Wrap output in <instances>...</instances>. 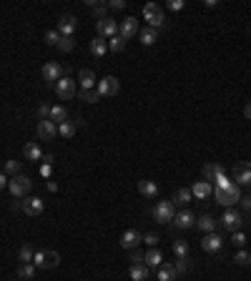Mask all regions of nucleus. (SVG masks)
Listing matches in <instances>:
<instances>
[{"label":"nucleus","mask_w":251,"mask_h":281,"mask_svg":"<svg viewBox=\"0 0 251 281\" xmlns=\"http://www.w3.org/2000/svg\"><path fill=\"white\" fill-rule=\"evenodd\" d=\"M143 18H146V25L153 28V30L166 25V15H163V8L158 3H146L143 5Z\"/></svg>","instance_id":"nucleus-1"},{"label":"nucleus","mask_w":251,"mask_h":281,"mask_svg":"<svg viewBox=\"0 0 251 281\" xmlns=\"http://www.w3.org/2000/svg\"><path fill=\"white\" fill-rule=\"evenodd\" d=\"M151 214H153V219H156L158 224L166 226V224H171V221H174V216H176V206L171 204V201H158Z\"/></svg>","instance_id":"nucleus-2"},{"label":"nucleus","mask_w":251,"mask_h":281,"mask_svg":"<svg viewBox=\"0 0 251 281\" xmlns=\"http://www.w3.org/2000/svg\"><path fill=\"white\" fill-rule=\"evenodd\" d=\"M8 188H10L13 196L23 198V196H30V191H33V181H30L28 176L18 173V176H13V178L8 181Z\"/></svg>","instance_id":"nucleus-3"},{"label":"nucleus","mask_w":251,"mask_h":281,"mask_svg":"<svg viewBox=\"0 0 251 281\" xmlns=\"http://www.w3.org/2000/svg\"><path fill=\"white\" fill-rule=\"evenodd\" d=\"M219 224H221L229 233H236V231H241V226H244V214H241V211H234V209H226L224 216L219 219Z\"/></svg>","instance_id":"nucleus-4"},{"label":"nucleus","mask_w":251,"mask_h":281,"mask_svg":"<svg viewBox=\"0 0 251 281\" xmlns=\"http://www.w3.org/2000/svg\"><path fill=\"white\" fill-rule=\"evenodd\" d=\"M216 201H219L224 209L234 206L236 201H241V191H239V186L231 183V186H226V188H216Z\"/></svg>","instance_id":"nucleus-5"},{"label":"nucleus","mask_w":251,"mask_h":281,"mask_svg":"<svg viewBox=\"0 0 251 281\" xmlns=\"http://www.w3.org/2000/svg\"><path fill=\"white\" fill-rule=\"evenodd\" d=\"M96 91H98L101 98H103V96H118L121 83H118V78H116V75H106V78H101L98 83H96Z\"/></svg>","instance_id":"nucleus-6"},{"label":"nucleus","mask_w":251,"mask_h":281,"mask_svg":"<svg viewBox=\"0 0 251 281\" xmlns=\"http://www.w3.org/2000/svg\"><path fill=\"white\" fill-rule=\"evenodd\" d=\"M221 246H224V236H219L216 231H214V233H206L203 241H201V249H203L206 254H219Z\"/></svg>","instance_id":"nucleus-7"},{"label":"nucleus","mask_w":251,"mask_h":281,"mask_svg":"<svg viewBox=\"0 0 251 281\" xmlns=\"http://www.w3.org/2000/svg\"><path fill=\"white\" fill-rule=\"evenodd\" d=\"M56 96L61 98V101H70L73 96H75V80H70V78H61L58 83H56Z\"/></svg>","instance_id":"nucleus-8"},{"label":"nucleus","mask_w":251,"mask_h":281,"mask_svg":"<svg viewBox=\"0 0 251 281\" xmlns=\"http://www.w3.org/2000/svg\"><path fill=\"white\" fill-rule=\"evenodd\" d=\"M40 73H43V78H46V83H58V80L65 75V68L61 65V63H46L43 65V70H40Z\"/></svg>","instance_id":"nucleus-9"},{"label":"nucleus","mask_w":251,"mask_h":281,"mask_svg":"<svg viewBox=\"0 0 251 281\" xmlns=\"http://www.w3.org/2000/svg\"><path fill=\"white\" fill-rule=\"evenodd\" d=\"M75 28H78V20H75V15H61L58 18V33H61V38H73V33H75Z\"/></svg>","instance_id":"nucleus-10"},{"label":"nucleus","mask_w":251,"mask_h":281,"mask_svg":"<svg viewBox=\"0 0 251 281\" xmlns=\"http://www.w3.org/2000/svg\"><path fill=\"white\" fill-rule=\"evenodd\" d=\"M118 35H121L123 40H128V38L138 35V18L128 15L126 20H121V23H118Z\"/></svg>","instance_id":"nucleus-11"},{"label":"nucleus","mask_w":251,"mask_h":281,"mask_svg":"<svg viewBox=\"0 0 251 281\" xmlns=\"http://www.w3.org/2000/svg\"><path fill=\"white\" fill-rule=\"evenodd\" d=\"M43 209H46V201H43V198H38V196H25V201H23V211H25L28 216H40V214H43Z\"/></svg>","instance_id":"nucleus-12"},{"label":"nucleus","mask_w":251,"mask_h":281,"mask_svg":"<svg viewBox=\"0 0 251 281\" xmlns=\"http://www.w3.org/2000/svg\"><path fill=\"white\" fill-rule=\"evenodd\" d=\"M96 30H98V38H113V35H118V23L113 20V18H103V20H98L96 23Z\"/></svg>","instance_id":"nucleus-13"},{"label":"nucleus","mask_w":251,"mask_h":281,"mask_svg":"<svg viewBox=\"0 0 251 281\" xmlns=\"http://www.w3.org/2000/svg\"><path fill=\"white\" fill-rule=\"evenodd\" d=\"M234 183H251V164L249 161H239L234 166Z\"/></svg>","instance_id":"nucleus-14"},{"label":"nucleus","mask_w":251,"mask_h":281,"mask_svg":"<svg viewBox=\"0 0 251 281\" xmlns=\"http://www.w3.org/2000/svg\"><path fill=\"white\" fill-rule=\"evenodd\" d=\"M58 136V123H53V120H38V138L43 141H53Z\"/></svg>","instance_id":"nucleus-15"},{"label":"nucleus","mask_w":251,"mask_h":281,"mask_svg":"<svg viewBox=\"0 0 251 281\" xmlns=\"http://www.w3.org/2000/svg\"><path fill=\"white\" fill-rule=\"evenodd\" d=\"M141 238H143V233H138L136 228H128V231L121 233V246L128 249V251H133V249L141 244Z\"/></svg>","instance_id":"nucleus-16"},{"label":"nucleus","mask_w":251,"mask_h":281,"mask_svg":"<svg viewBox=\"0 0 251 281\" xmlns=\"http://www.w3.org/2000/svg\"><path fill=\"white\" fill-rule=\"evenodd\" d=\"M174 226H176V228H191V226H196V216H193L188 209H184V211H179V214L174 216Z\"/></svg>","instance_id":"nucleus-17"},{"label":"nucleus","mask_w":251,"mask_h":281,"mask_svg":"<svg viewBox=\"0 0 251 281\" xmlns=\"http://www.w3.org/2000/svg\"><path fill=\"white\" fill-rule=\"evenodd\" d=\"M78 83H80V91H93V86H96V73H93L91 68H83V70L78 73Z\"/></svg>","instance_id":"nucleus-18"},{"label":"nucleus","mask_w":251,"mask_h":281,"mask_svg":"<svg viewBox=\"0 0 251 281\" xmlns=\"http://www.w3.org/2000/svg\"><path fill=\"white\" fill-rule=\"evenodd\" d=\"M196 226L203 231V233H214L216 231V226H219V221L214 219V216H208V214H203L201 219H196Z\"/></svg>","instance_id":"nucleus-19"},{"label":"nucleus","mask_w":251,"mask_h":281,"mask_svg":"<svg viewBox=\"0 0 251 281\" xmlns=\"http://www.w3.org/2000/svg\"><path fill=\"white\" fill-rule=\"evenodd\" d=\"M138 191H141V196H146V198H156V196H158V183L143 178V181H138Z\"/></svg>","instance_id":"nucleus-20"},{"label":"nucleus","mask_w":251,"mask_h":281,"mask_svg":"<svg viewBox=\"0 0 251 281\" xmlns=\"http://www.w3.org/2000/svg\"><path fill=\"white\" fill-rule=\"evenodd\" d=\"M143 264H146L148 269H151V266H153V269H158V266L163 264V254H161L158 249H148V251L143 254Z\"/></svg>","instance_id":"nucleus-21"},{"label":"nucleus","mask_w":251,"mask_h":281,"mask_svg":"<svg viewBox=\"0 0 251 281\" xmlns=\"http://www.w3.org/2000/svg\"><path fill=\"white\" fill-rule=\"evenodd\" d=\"M128 276H131L133 281H146V279H148V266H146L143 261H138V264H131V269H128Z\"/></svg>","instance_id":"nucleus-22"},{"label":"nucleus","mask_w":251,"mask_h":281,"mask_svg":"<svg viewBox=\"0 0 251 281\" xmlns=\"http://www.w3.org/2000/svg\"><path fill=\"white\" fill-rule=\"evenodd\" d=\"M23 156H25V161H43V151H40V146H38L35 141L25 143V148H23Z\"/></svg>","instance_id":"nucleus-23"},{"label":"nucleus","mask_w":251,"mask_h":281,"mask_svg":"<svg viewBox=\"0 0 251 281\" xmlns=\"http://www.w3.org/2000/svg\"><path fill=\"white\" fill-rule=\"evenodd\" d=\"M191 193H193L196 198L206 201L208 196H211V183H208V181H196V183H193V188H191Z\"/></svg>","instance_id":"nucleus-24"},{"label":"nucleus","mask_w":251,"mask_h":281,"mask_svg":"<svg viewBox=\"0 0 251 281\" xmlns=\"http://www.w3.org/2000/svg\"><path fill=\"white\" fill-rule=\"evenodd\" d=\"M179 274H176V266L174 264H161L158 266V281H174Z\"/></svg>","instance_id":"nucleus-25"},{"label":"nucleus","mask_w":251,"mask_h":281,"mask_svg":"<svg viewBox=\"0 0 251 281\" xmlns=\"http://www.w3.org/2000/svg\"><path fill=\"white\" fill-rule=\"evenodd\" d=\"M75 131H78V120H63L58 126V136H63V138H73Z\"/></svg>","instance_id":"nucleus-26"},{"label":"nucleus","mask_w":251,"mask_h":281,"mask_svg":"<svg viewBox=\"0 0 251 281\" xmlns=\"http://www.w3.org/2000/svg\"><path fill=\"white\" fill-rule=\"evenodd\" d=\"M106 51H108V40H103V38H93V40H91V53H93L96 58H103Z\"/></svg>","instance_id":"nucleus-27"},{"label":"nucleus","mask_w":251,"mask_h":281,"mask_svg":"<svg viewBox=\"0 0 251 281\" xmlns=\"http://www.w3.org/2000/svg\"><path fill=\"white\" fill-rule=\"evenodd\" d=\"M191 196H193L191 188H179V191L174 193V198H171V204H174V206H186L188 201H191Z\"/></svg>","instance_id":"nucleus-28"},{"label":"nucleus","mask_w":251,"mask_h":281,"mask_svg":"<svg viewBox=\"0 0 251 281\" xmlns=\"http://www.w3.org/2000/svg\"><path fill=\"white\" fill-rule=\"evenodd\" d=\"M58 264H61L58 251H43V264H40V269H56Z\"/></svg>","instance_id":"nucleus-29"},{"label":"nucleus","mask_w":251,"mask_h":281,"mask_svg":"<svg viewBox=\"0 0 251 281\" xmlns=\"http://www.w3.org/2000/svg\"><path fill=\"white\" fill-rule=\"evenodd\" d=\"M138 38H141V43L148 48V46H153L156 40H158V30H153V28H143V30H138Z\"/></svg>","instance_id":"nucleus-30"},{"label":"nucleus","mask_w":251,"mask_h":281,"mask_svg":"<svg viewBox=\"0 0 251 281\" xmlns=\"http://www.w3.org/2000/svg\"><path fill=\"white\" fill-rule=\"evenodd\" d=\"M201 173H203V181H214L219 173H224V169H221V164H206Z\"/></svg>","instance_id":"nucleus-31"},{"label":"nucleus","mask_w":251,"mask_h":281,"mask_svg":"<svg viewBox=\"0 0 251 281\" xmlns=\"http://www.w3.org/2000/svg\"><path fill=\"white\" fill-rule=\"evenodd\" d=\"M48 120H53V123H63V120H68V111L63 108V106H53L51 108V115H48Z\"/></svg>","instance_id":"nucleus-32"},{"label":"nucleus","mask_w":251,"mask_h":281,"mask_svg":"<svg viewBox=\"0 0 251 281\" xmlns=\"http://www.w3.org/2000/svg\"><path fill=\"white\" fill-rule=\"evenodd\" d=\"M108 51H113V53H123V51H126V40H123L121 35H113V38L108 40Z\"/></svg>","instance_id":"nucleus-33"},{"label":"nucleus","mask_w":251,"mask_h":281,"mask_svg":"<svg viewBox=\"0 0 251 281\" xmlns=\"http://www.w3.org/2000/svg\"><path fill=\"white\" fill-rule=\"evenodd\" d=\"M174 254L179 259H186L188 256V244H186V241H174Z\"/></svg>","instance_id":"nucleus-34"},{"label":"nucleus","mask_w":251,"mask_h":281,"mask_svg":"<svg viewBox=\"0 0 251 281\" xmlns=\"http://www.w3.org/2000/svg\"><path fill=\"white\" fill-rule=\"evenodd\" d=\"M18 276H20V279H33V276H35V266H33V264H20Z\"/></svg>","instance_id":"nucleus-35"},{"label":"nucleus","mask_w":251,"mask_h":281,"mask_svg":"<svg viewBox=\"0 0 251 281\" xmlns=\"http://www.w3.org/2000/svg\"><path fill=\"white\" fill-rule=\"evenodd\" d=\"M5 173L8 176H18L20 173V161H13V158L5 161Z\"/></svg>","instance_id":"nucleus-36"},{"label":"nucleus","mask_w":251,"mask_h":281,"mask_svg":"<svg viewBox=\"0 0 251 281\" xmlns=\"http://www.w3.org/2000/svg\"><path fill=\"white\" fill-rule=\"evenodd\" d=\"M18 256H20V261H23V264H33V249H30L28 244H25V246H20Z\"/></svg>","instance_id":"nucleus-37"},{"label":"nucleus","mask_w":251,"mask_h":281,"mask_svg":"<svg viewBox=\"0 0 251 281\" xmlns=\"http://www.w3.org/2000/svg\"><path fill=\"white\" fill-rule=\"evenodd\" d=\"M234 261H236V264H239V266H251V254H249V251H244V249H241V251H239V254H236V256H234Z\"/></svg>","instance_id":"nucleus-38"},{"label":"nucleus","mask_w":251,"mask_h":281,"mask_svg":"<svg viewBox=\"0 0 251 281\" xmlns=\"http://www.w3.org/2000/svg\"><path fill=\"white\" fill-rule=\"evenodd\" d=\"M80 101H86V103H98L101 96H98V91H80Z\"/></svg>","instance_id":"nucleus-39"},{"label":"nucleus","mask_w":251,"mask_h":281,"mask_svg":"<svg viewBox=\"0 0 251 281\" xmlns=\"http://www.w3.org/2000/svg\"><path fill=\"white\" fill-rule=\"evenodd\" d=\"M73 48H75V40H73V38H61L58 51H63V53H70Z\"/></svg>","instance_id":"nucleus-40"},{"label":"nucleus","mask_w":251,"mask_h":281,"mask_svg":"<svg viewBox=\"0 0 251 281\" xmlns=\"http://www.w3.org/2000/svg\"><path fill=\"white\" fill-rule=\"evenodd\" d=\"M46 43L58 48V43H61V33H58V30H48V33H46Z\"/></svg>","instance_id":"nucleus-41"},{"label":"nucleus","mask_w":251,"mask_h":281,"mask_svg":"<svg viewBox=\"0 0 251 281\" xmlns=\"http://www.w3.org/2000/svg\"><path fill=\"white\" fill-rule=\"evenodd\" d=\"M141 241H143L146 246H151V249H156V246H158V236H156V233H151V231H148V233H143V238H141Z\"/></svg>","instance_id":"nucleus-42"},{"label":"nucleus","mask_w":251,"mask_h":281,"mask_svg":"<svg viewBox=\"0 0 251 281\" xmlns=\"http://www.w3.org/2000/svg\"><path fill=\"white\" fill-rule=\"evenodd\" d=\"M106 10H108V3H101V5H93V15H96L98 20H103V18H108V15H106Z\"/></svg>","instance_id":"nucleus-43"},{"label":"nucleus","mask_w":251,"mask_h":281,"mask_svg":"<svg viewBox=\"0 0 251 281\" xmlns=\"http://www.w3.org/2000/svg\"><path fill=\"white\" fill-rule=\"evenodd\" d=\"M231 244H234V246H239V249H244V246H246V236H244L241 231H236V233H234V241H231Z\"/></svg>","instance_id":"nucleus-44"},{"label":"nucleus","mask_w":251,"mask_h":281,"mask_svg":"<svg viewBox=\"0 0 251 281\" xmlns=\"http://www.w3.org/2000/svg\"><path fill=\"white\" fill-rule=\"evenodd\" d=\"M166 8H169V10H184L186 3H184V0H169V3H166Z\"/></svg>","instance_id":"nucleus-45"},{"label":"nucleus","mask_w":251,"mask_h":281,"mask_svg":"<svg viewBox=\"0 0 251 281\" xmlns=\"http://www.w3.org/2000/svg\"><path fill=\"white\" fill-rule=\"evenodd\" d=\"M38 115H40V120H46V118L51 115V106H46V103H40V106H38Z\"/></svg>","instance_id":"nucleus-46"},{"label":"nucleus","mask_w":251,"mask_h":281,"mask_svg":"<svg viewBox=\"0 0 251 281\" xmlns=\"http://www.w3.org/2000/svg\"><path fill=\"white\" fill-rule=\"evenodd\" d=\"M176 266V274H184V271H188V261L186 259H179V264H174Z\"/></svg>","instance_id":"nucleus-47"},{"label":"nucleus","mask_w":251,"mask_h":281,"mask_svg":"<svg viewBox=\"0 0 251 281\" xmlns=\"http://www.w3.org/2000/svg\"><path fill=\"white\" fill-rule=\"evenodd\" d=\"M108 8H111V10H123V8H126V3H123V0H111Z\"/></svg>","instance_id":"nucleus-48"},{"label":"nucleus","mask_w":251,"mask_h":281,"mask_svg":"<svg viewBox=\"0 0 251 281\" xmlns=\"http://www.w3.org/2000/svg\"><path fill=\"white\" fill-rule=\"evenodd\" d=\"M40 264H43V251H35V254H33V266L40 269Z\"/></svg>","instance_id":"nucleus-49"},{"label":"nucleus","mask_w":251,"mask_h":281,"mask_svg":"<svg viewBox=\"0 0 251 281\" xmlns=\"http://www.w3.org/2000/svg\"><path fill=\"white\" fill-rule=\"evenodd\" d=\"M239 204H241V209H244V211H251V196H241Z\"/></svg>","instance_id":"nucleus-50"},{"label":"nucleus","mask_w":251,"mask_h":281,"mask_svg":"<svg viewBox=\"0 0 251 281\" xmlns=\"http://www.w3.org/2000/svg\"><path fill=\"white\" fill-rule=\"evenodd\" d=\"M51 164H43V166H40V176H43V178H51Z\"/></svg>","instance_id":"nucleus-51"},{"label":"nucleus","mask_w":251,"mask_h":281,"mask_svg":"<svg viewBox=\"0 0 251 281\" xmlns=\"http://www.w3.org/2000/svg\"><path fill=\"white\" fill-rule=\"evenodd\" d=\"M8 186V178H5V171H0V191Z\"/></svg>","instance_id":"nucleus-52"},{"label":"nucleus","mask_w":251,"mask_h":281,"mask_svg":"<svg viewBox=\"0 0 251 281\" xmlns=\"http://www.w3.org/2000/svg\"><path fill=\"white\" fill-rule=\"evenodd\" d=\"M138 261H143V254L133 251V256H131V264H138Z\"/></svg>","instance_id":"nucleus-53"},{"label":"nucleus","mask_w":251,"mask_h":281,"mask_svg":"<svg viewBox=\"0 0 251 281\" xmlns=\"http://www.w3.org/2000/svg\"><path fill=\"white\" fill-rule=\"evenodd\" d=\"M244 115H246V118H249V120H251V101H249V103H246V108H244Z\"/></svg>","instance_id":"nucleus-54"}]
</instances>
